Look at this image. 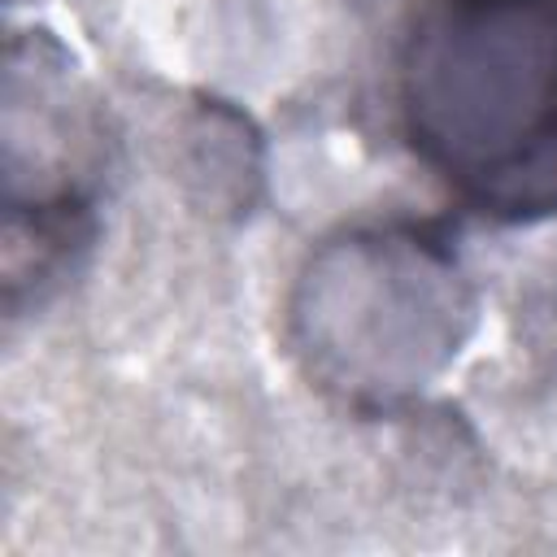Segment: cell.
I'll list each match as a JSON object with an SVG mask.
<instances>
[{"label": "cell", "mask_w": 557, "mask_h": 557, "mask_svg": "<svg viewBox=\"0 0 557 557\" xmlns=\"http://www.w3.org/2000/svg\"><path fill=\"white\" fill-rule=\"evenodd\" d=\"M400 122L474 213H557V0H426L400 44Z\"/></svg>", "instance_id": "cell-1"}, {"label": "cell", "mask_w": 557, "mask_h": 557, "mask_svg": "<svg viewBox=\"0 0 557 557\" xmlns=\"http://www.w3.org/2000/svg\"><path fill=\"white\" fill-rule=\"evenodd\" d=\"M305 374L357 409L426 392L474 331V292L418 226H357L309 252L292 292Z\"/></svg>", "instance_id": "cell-2"}, {"label": "cell", "mask_w": 557, "mask_h": 557, "mask_svg": "<svg viewBox=\"0 0 557 557\" xmlns=\"http://www.w3.org/2000/svg\"><path fill=\"white\" fill-rule=\"evenodd\" d=\"M83 100L65 52L48 35L9 44L4 74V183L9 222L30 218L48 257L78 239L91 209Z\"/></svg>", "instance_id": "cell-3"}]
</instances>
